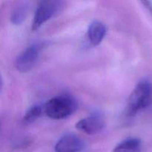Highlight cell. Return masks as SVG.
I'll return each instance as SVG.
<instances>
[{
    "label": "cell",
    "mask_w": 152,
    "mask_h": 152,
    "mask_svg": "<svg viewBox=\"0 0 152 152\" xmlns=\"http://www.w3.org/2000/svg\"><path fill=\"white\" fill-rule=\"evenodd\" d=\"M142 142L138 138H129L119 143L113 152H141Z\"/></svg>",
    "instance_id": "ba28073f"
},
{
    "label": "cell",
    "mask_w": 152,
    "mask_h": 152,
    "mask_svg": "<svg viewBox=\"0 0 152 152\" xmlns=\"http://www.w3.org/2000/svg\"><path fill=\"white\" fill-rule=\"evenodd\" d=\"M64 7V1L45 0L40 1L36 9L32 22V30L37 31L47 21L57 14Z\"/></svg>",
    "instance_id": "3957f363"
},
{
    "label": "cell",
    "mask_w": 152,
    "mask_h": 152,
    "mask_svg": "<svg viewBox=\"0 0 152 152\" xmlns=\"http://www.w3.org/2000/svg\"><path fill=\"white\" fill-rule=\"evenodd\" d=\"M45 113L54 120H62L74 114L77 109V102L68 94L58 95L49 99L44 105Z\"/></svg>",
    "instance_id": "6da1fadb"
},
{
    "label": "cell",
    "mask_w": 152,
    "mask_h": 152,
    "mask_svg": "<svg viewBox=\"0 0 152 152\" xmlns=\"http://www.w3.org/2000/svg\"><path fill=\"white\" fill-rule=\"evenodd\" d=\"M43 111L45 112L44 105L42 106L39 104L33 105L25 113L23 117L24 121L26 123H31V122L34 121L42 115Z\"/></svg>",
    "instance_id": "30bf717a"
},
{
    "label": "cell",
    "mask_w": 152,
    "mask_h": 152,
    "mask_svg": "<svg viewBox=\"0 0 152 152\" xmlns=\"http://www.w3.org/2000/svg\"><path fill=\"white\" fill-rule=\"evenodd\" d=\"M105 124L103 117L96 113L80 120L76 124V128L87 134L94 135L103 130Z\"/></svg>",
    "instance_id": "5b68a950"
},
{
    "label": "cell",
    "mask_w": 152,
    "mask_h": 152,
    "mask_svg": "<svg viewBox=\"0 0 152 152\" xmlns=\"http://www.w3.org/2000/svg\"><path fill=\"white\" fill-rule=\"evenodd\" d=\"M28 7L27 4H22L17 6L13 10L10 16V22L15 25H19L25 20L28 15Z\"/></svg>",
    "instance_id": "9c48e42d"
},
{
    "label": "cell",
    "mask_w": 152,
    "mask_h": 152,
    "mask_svg": "<svg viewBox=\"0 0 152 152\" xmlns=\"http://www.w3.org/2000/svg\"><path fill=\"white\" fill-rule=\"evenodd\" d=\"M45 46V42L34 43L24 50L15 61L16 70L21 73H27L32 70L37 63L40 52Z\"/></svg>",
    "instance_id": "277c9868"
},
{
    "label": "cell",
    "mask_w": 152,
    "mask_h": 152,
    "mask_svg": "<svg viewBox=\"0 0 152 152\" xmlns=\"http://www.w3.org/2000/svg\"><path fill=\"white\" fill-rule=\"evenodd\" d=\"M152 101V86L148 80H142L137 84L128 100L129 115L136 114L147 108Z\"/></svg>",
    "instance_id": "7a4b0ae2"
},
{
    "label": "cell",
    "mask_w": 152,
    "mask_h": 152,
    "mask_svg": "<svg viewBox=\"0 0 152 152\" xmlns=\"http://www.w3.org/2000/svg\"><path fill=\"white\" fill-rule=\"evenodd\" d=\"M107 29L105 24L99 21H94L89 26L88 30V37L93 45H99L103 40Z\"/></svg>",
    "instance_id": "52a82bcc"
},
{
    "label": "cell",
    "mask_w": 152,
    "mask_h": 152,
    "mask_svg": "<svg viewBox=\"0 0 152 152\" xmlns=\"http://www.w3.org/2000/svg\"><path fill=\"white\" fill-rule=\"evenodd\" d=\"M84 147L83 141L74 134L62 136L55 145L56 152H80Z\"/></svg>",
    "instance_id": "8992f818"
}]
</instances>
